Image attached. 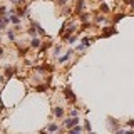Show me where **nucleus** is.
<instances>
[{
    "label": "nucleus",
    "instance_id": "obj_1",
    "mask_svg": "<svg viewBox=\"0 0 134 134\" xmlns=\"http://www.w3.org/2000/svg\"><path fill=\"white\" fill-rule=\"evenodd\" d=\"M79 122H80V119H79V117H70V119H67L66 122H64V126H66L67 129H72V127L79 126Z\"/></svg>",
    "mask_w": 134,
    "mask_h": 134
},
{
    "label": "nucleus",
    "instance_id": "obj_2",
    "mask_svg": "<svg viewBox=\"0 0 134 134\" xmlns=\"http://www.w3.org/2000/svg\"><path fill=\"white\" fill-rule=\"evenodd\" d=\"M64 94H66V97L69 99V101H72V102L76 101V96L72 94V91H70V87H66V89H64Z\"/></svg>",
    "mask_w": 134,
    "mask_h": 134
},
{
    "label": "nucleus",
    "instance_id": "obj_3",
    "mask_svg": "<svg viewBox=\"0 0 134 134\" xmlns=\"http://www.w3.org/2000/svg\"><path fill=\"white\" fill-rule=\"evenodd\" d=\"M54 116L55 117H62L64 116V109L62 107H54Z\"/></svg>",
    "mask_w": 134,
    "mask_h": 134
},
{
    "label": "nucleus",
    "instance_id": "obj_4",
    "mask_svg": "<svg viewBox=\"0 0 134 134\" xmlns=\"http://www.w3.org/2000/svg\"><path fill=\"white\" fill-rule=\"evenodd\" d=\"M79 133H82V127H80V124L76 126V127H72V129H69V133H67V134H79Z\"/></svg>",
    "mask_w": 134,
    "mask_h": 134
},
{
    "label": "nucleus",
    "instance_id": "obj_5",
    "mask_svg": "<svg viewBox=\"0 0 134 134\" xmlns=\"http://www.w3.org/2000/svg\"><path fill=\"white\" fill-rule=\"evenodd\" d=\"M72 54H74V50H69V52H67L66 55H62V57L59 59V60H60V62H66V60H69V59L72 57Z\"/></svg>",
    "mask_w": 134,
    "mask_h": 134
},
{
    "label": "nucleus",
    "instance_id": "obj_6",
    "mask_svg": "<svg viewBox=\"0 0 134 134\" xmlns=\"http://www.w3.org/2000/svg\"><path fill=\"white\" fill-rule=\"evenodd\" d=\"M30 45H32L34 49H39V47H40V39H32Z\"/></svg>",
    "mask_w": 134,
    "mask_h": 134
},
{
    "label": "nucleus",
    "instance_id": "obj_7",
    "mask_svg": "<svg viewBox=\"0 0 134 134\" xmlns=\"http://www.w3.org/2000/svg\"><path fill=\"white\" fill-rule=\"evenodd\" d=\"M47 131H49V133H55V131H57V124H55V122H54V124H49L47 126Z\"/></svg>",
    "mask_w": 134,
    "mask_h": 134
},
{
    "label": "nucleus",
    "instance_id": "obj_8",
    "mask_svg": "<svg viewBox=\"0 0 134 134\" xmlns=\"http://www.w3.org/2000/svg\"><path fill=\"white\" fill-rule=\"evenodd\" d=\"M34 27H35V30H37L40 35H44V34H45V32H44V29H42V27H40L39 24H34Z\"/></svg>",
    "mask_w": 134,
    "mask_h": 134
},
{
    "label": "nucleus",
    "instance_id": "obj_9",
    "mask_svg": "<svg viewBox=\"0 0 134 134\" xmlns=\"http://www.w3.org/2000/svg\"><path fill=\"white\" fill-rule=\"evenodd\" d=\"M15 72V69H12V67H7V70H5V74H7V77H10L12 74Z\"/></svg>",
    "mask_w": 134,
    "mask_h": 134
},
{
    "label": "nucleus",
    "instance_id": "obj_10",
    "mask_svg": "<svg viewBox=\"0 0 134 134\" xmlns=\"http://www.w3.org/2000/svg\"><path fill=\"white\" fill-rule=\"evenodd\" d=\"M109 34H116V29H104V35H109Z\"/></svg>",
    "mask_w": 134,
    "mask_h": 134
},
{
    "label": "nucleus",
    "instance_id": "obj_11",
    "mask_svg": "<svg viewBox=\"0 0 134 134\" xmlns=\"http://www.w3.org/2000/svg\"><path fill=\"white\" fill-rule=\"evenodd\" d=\"M89 44H91V39H82V45H84V47H87V45H89Z\"/></svg>",
    "mask_w": 134,
    "mask_h": 134
},
{
    "label": "nucleus",
    "instance_id": "obj_12",
    "mask_svg": "<svg viewBox=\"0 0 134 134\" xmlns=\"http://www.w3.org/2000/svg\"><path fill=\"white\" fill-rule=\"evenodd\" d=\"M10 20H12L13 24H19V22H20V19L17 17V15H12V17H10Z\"/></svg>",
    "mask_w": 134,
    "mask_h": 134
},
{
    "label": "nucleus",
    "instance_id": "obj_13",
    "mask_svg": "<svg viewBox=\"0 0 134 134\" xmlns=\"http://www.w3.org/2000/svg\"><path fill=\"white\" fill-rule=\"evenodd\" d=\"M84 127H86V131H91V122L86 121V122H84Z\"/></svg>",
    "mask_w": 134,
    "mask_h": 134
},
{
    "label": "nucleus",
    "instance_id": "obj_14",
    "mask_svg": "<svg viewBox=\"0 0 134 134\" xmlns=\"http://www.w3.org/2000/svg\"><path fill=\"white\" fill-rule=\"evenodd\" d=\"M9 39H10V40H13V39H15V34H13L12 30H10V32H9Z\"/></svg>",
    "mask_w": 134,
    "mask_h": 134
},
{
    "label": "nucleus",
    "instance_id": "obj_15",
    "mask_svg": "<svg viewBox=\"0 0 134 134\" xmlns=\"http://www.w3.org/2000/svg\"><path fill=\"white\" fill-rule=\"evenodd\" d=\"M127 124H129V127H134V119H131V121H127Z\"/></svg>",
    "mask_w": 134,
    "mask_h": 134
},
{
    "label": "nucleus",
    "instance_id": "obj_16",
    "mask_svg": "<svg viewBox=\"0 0 134 134\" xmlns=\"http://www.w3.org/2000/svg\"><path fill=\"white\" fill-rule=\"evenodd\" d=\"M101 10H102V12H107V10H109V7H107V5H102V7H101Z\"/></svg>",
    "mask_w": 134,
    "mask_h": 134
},
{
    "label": "nucleus",
    "instance_id": "obj_17",
    "mask_svg": "<svg viewBox=\"0 0 134 134\" xmlns=\"http://www.w3.org/2000/svg\"><path fill=\"white\" fill-rule=\"evenodd\" d=\"M80 19H82V20H87V19H89V15H87V13H82V17H80Z\"/></svg>",
    "mask_w": 134,
    "mask_h": 134
},
{
    "label": "nucleus",
    "instance_id": "obj_18",
    "mask_svg": "<svg viewBox=\"0 0 134 134\" xmlns=\"http://www.w3.org/2000/svg\"><path fill=\"white\" fill-rule=\"evenodd\" d=\"M35 32H37V30H35V29H29V34H30V35H34Z\"/></svg>",
    "mask_w": 134,
    "mask_h": 134
},
{
    "label": "nucleus",
    "instance_id": "obj_19",
    "mask_svg": "<svg viewBox=\"0 0 134 134\" xmlns=\"http://www.w3.org/2000/svg\"><path fill=\"white\" fill-rule=\"evenodd\" d=\"M66 2H67V0H57V3H59V5H64Z\"/></svg>",
    "mask_w": 134,
    "mask_h": 134
},
{
    "label": "nucleus",
    "instance_id": "obj_20",
    "mask_svg": "<svg viewBox=\"0 0 134 134\" xmlns=\"http://www.w3.org/2000/svg\"><path fill=\"white\" fill-rule=\"evenodd\" d=\"M114 134H126V133H124V131H122V129H119V131H116Z\"/></svg>",
    "mask_w": 134,
    "mask_h": 134
},
{
    "label": "nucleus",
    "instance_id": "obj_21",
    "mask_svg": "<svg viewBox=\"0 0 134 134\" xmlns=\"http://www.w3.org/2000/svg\"><path fill=\"white\" fill-rule=\"evenodd\" d=\"M126 134H134V131H127V133H126Z\"/></svg>",
    "mask_w": 134,
    "mask_h": 134
},
{
    "label": "nucleus",
    "instance_id": "obj_22",
    "mask_svg": "<svg viewBox=\"0 0 134 134\" xmlns=\"http://www.w3.org/2000/svg\"><path fill=\"white\" fill-rule=\"evenodd\" d=\"M12 2H13V3H17V2H19V0H12Z\"/></svg>",
    "mask_w": 134,
    "mask_h": 134
},
{
    "label": "nucleus",
    "instance_id": "obj_23",
    "mask_svg": "<svg viewBox=\"0 0 134 134\" xmlns=\"http://www.w3.org/2000/svg\"><path fill=\"white\" fill-rule=\"evenodd\" d=\"M2 80H3V79H2V77H0V82H2Z\"/></svg>",
    "mask_w": 134,
    "mask_h": 134
},
{
    "label": "nucleus",
    "instance_id": "obj_24",
    "mask_svg": "<svg viewBox=\"0 0 134 134\" xmlns=\"http://www.w3.org/2000/svg\"><path fill=\"white\" fill-rule=\"evenodd\" d=\"M89 134H94V133H89Z\"/></svg>",
    "mask_w": 134,
    "mask_h": 134
}]
</instances>
